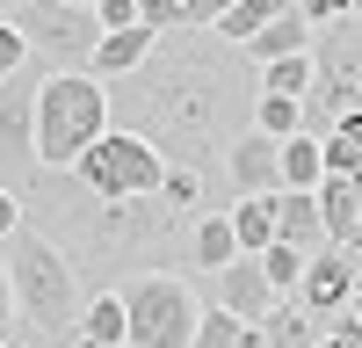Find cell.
Wrapping results in <instances>:
<instances>
[{
	"label": "cell",
	"mask_w": 362,
	"mask_h": 348,
	"mask_svg": "<svg viewBox=\"0 0 362 348\" xmlns=\"http://www.w3.org/2000/svg\"><path fill=\"white\" fill-rule=\"evenodd\" d=\"M210 276H218V312L239 319V327H261L268 305H283L276 290H268V276L254 269V254H232L225 269H210Z\"/></svg>",
	"instance_id": "obj_10"
},
{
	"label": "cell",
	"mask_w": 362,
	"mask_h": 348,
	"mask_svg": "<svg viewBox=\"0 0 362 348\" xmlns=\"http://www.w3.org/2000/svg\"><path fill=\"white\" fill-rule=\"evenodd\" d=\"M225 8H232V0H181V29H210Z\"/></svg>",
	"instance_id": "obj_26"
},
{
	"label": "cell",
	"mask_w": 362,
	"mask_h": 348,
	"mask_svg": "<svg viewBox=\"0 0 362 348\" xmlns=\"http://www.w3.org/2000/svg\"><path fill=\"white\" fill-rule=\"evenodd\" d=\"M15 334V298H8V276H0V341Z\"/></svg>",
	"instance_id": "obj_29"
},
{
	"label": "cell",
	"mask_w": 362,
	"mask_h": 348,
	"mask_svg": "<svg viewBox=\"0 0 362 348\" xmlns=\"http://www.w3.org/2000/svg\"><path fill=\"white\" fill-rule=\"evenodd\" d=\"M254 269L268 276V290H276V298H290V290H297V276H305V254H297V247H283V240H268V247L254 254Z\"/></svg>",
	"instance_id": "obj_23"
},
{
	"label": "cell",
	"mask_w": 362,
	"mask_h": 348,
	"mask_svg": "<svg viewBox=\"0 0 362 348\" xmlns=\"http://www.w3.org/2000/svg\"><path fill=\"white\" fill-rule=\"evenodd\" d=\"M15 66H29V51H22V37H15V29L0 22V80H8Z\"/></svg>",
	"instance_id": "obj_27"
},
{
	"label": "cell",
	"mask_w": 362,
	"mask_h": 348,
	"mask_svg": "<svg viewBox=\"0 0 362 348\" xmlns=\"http://www.w3.org/2000/svg\"><path fill=\"white\" fill-rule=\"evenodd\" d=\"M189 348H261V341H254V327H239V319H225L218 305H203V312H196Z\"/></svg>",
	"instance_id": "obj_22"
},
{
	"label": "cell",
	"mask_w": 362,
	"mask_h": 348,
	"mask_svg": "<svg viewBox=\"0 0 362 348\" xmlns=\"http://www.w3.org/2000/svg\"><path fill=\"white\" fill-rule=\"evenodd\" d=\"M37 80L44 66H15L0 80V189H29V174H37Z\"/></svg>",
	"instance_id": "obj_8"
},
{
	"label": "cell",
	"mask_w": 362,
	"mask_h": 348,
	"mask_svg": "<svg viewBox=\"0 0 362 348\" xmlns=\"http://www.w3.org/2000/svg\"><path fill=\"white\" fill-rule=\"evenodd\" d=\"M109 131V102H102V80L87 73H44L37 80V167H73L87 145Z\"/></svg>",
	"instance_id": "obj_4"
},
{
	"label": "cell",
	"mask_w": 362,
	"mask_h": 348,
	"mask_svg": "<svg viewBox=\"0 0 362 348\" xmlns=\"http://www.w3.org/2000/svg\"><path fill=\"white\" fill-rule=\"evenodd\" d=\"M87 15H95V29H102V37H109V29H138V8H131V0H95Z\"/></svg>",
	"instance_id": "obj_25"
},
{
	"label": "cell",
	"mask_w": 362,
	"mask_h": 348,
	"mask_svg": "<svg viewBox=\"0 0 362 348\" xmlns=\"http://www.w3.org/2000/svg\"><path fill=\"white\" fill-rule=\"evenodd\" d=\"M0 276H8L15 319H22L37 341L58 348V341L73 334V319H80V298H87V290H80V276L66 269V254H58L29 218L8 232V240H0Z\"/></svg>",
	"instance_id": "obj_2"
},
{
	"label": "cell",
	"mask_w": 362,
	"mask_h": 348,
	"mask_svg": "<svg viewBox=\"0 0 362 348\" xmlns=\"http://www.w3.org/2000/svg\"><path fill=\"white\" fill-rule=\"evenodd\" d=\"M362 109V29L355 15H334L312 29V51H305V95H297V131L326 138L341 116Z\"/></svg>",
	"instance_id": "obj_3"
},
{
	"label": "cell",
	"mask_w": 362,
	"mask_h": 348,
	"mask_svg": "<svg viewBox=\"0 0 362 348\" xmlns=\"http://www.w3.org/2000/svg\"><path fill=\"white\" fill-rule=\"evenodd\" d=\"M73 348H95V341H73Z\"/></svg>",
	"instance_id": "obj_32"
},
{
	"label": "cell",
	"mask_w": 362,
	"mask_h": 348,
	"mask_svg": "<svg viewBox=\"0 0 362 348\" xmlns=\"http://www.w3.org/2000/svg\"><path fill=\"white\" fill-rule=\"evenodd\" d=\"M8 8H15V0H8Z\"/></svg>",
	"instance_id": "obj_33"
},
{
	"label": "cell",
	"mask_w": 362,
	"mask_h": 348,
	"mask_svg": "<svg viewBox=\"0 0 362 348\" xmlns=\"http://www.w3.org/2000/svg\"><path fill=\"white\" fill-rule=\"evenodd\" d=\"M0 348H8V341H0Z\"/></svg>",
	"instance_id": "obj_34"
},
{
	"label": "cell",
	"mask_w": 362,
	"mask_h": 348,
	"mask_svg": "<svg viewBox=\"0 0 362 348\" xmlns=\"http://www.w3.org/2000/svg\"><path fill=\"white\" fill-rule=\"evenodd\" d=\"M15 225H22V196H15V189H0V240H8Z\"/></svg>",
	"instance_id": "obj_28"
},
{
	"label": "cell",
	"mask_w": 362,
	"mask_h": 348,
	"mask_svg": "<svg viewBox=\"0 0 362 348\" xmlns=\"http://www.w3.org/2000/svg\"><path fill=\"white\" fill-rule=\"evenodd\" d=\"M225 225H232V247L239 254H261L268 240H276V196H232Z\"/></svg>",
	"instance_id": "obj_17"
},
{
	"label": "cell",
	"mask_w": 362,
	"mask_h": 348,
	"mask_svg": "<svg viewBox=\"0 0 362 348\" xmlns=\"http://www.w3.org/2000/svg\"><path fill=\"white\" fill-rule=\"evenodd\" d=\"M319 174H348V182H362V116H341V124L319 138Z\"/></svg>",
	"instance_id": "obj_18"
},
{
	"label": "cell",
	"mask_w": 362,
	"mask_h": 348,
	"mask_svg": "<svg viewBox=\"0 0 362 348\" xmlns=\"http://www.w3.org/2000/svg\"><path fill=\"white\" fill-rule=\"evenodd\" d=\"M283 8H290V0H232V8H225L218 22H210V37H218V44H232V51H239V44L254 37V29H268V22H276Z\"/></svg>",
	"instance_id": "obj_19"
},
{
	"label": "cell",
	"mask_w": 362,
	"mask_h": 348,
	"mask_svg": "<svg viewBox=\"0 0 362 348\" xmlns=\"http://www.w3.org/2000/svg\"><path fill=\"white\" fill-rule=\"evenodd\" d=\"M131 8H138V29H153V37L181 29V0H131Z\"/></svg>",
	"instance_id": "obj_24"
},
{
	"label": "cell",
	"mask_w": 362,
	"mask_h": 348,
	"mask_svg": "<svg viewBox=\"0 0 362 348\" xmlns=\"http://www.w3.org/2000/svg\"><path fill=\"white\" fill-rule=\"evenodd\" d=\"M58 8H95V0H58Z\"/></svg>",
	"instance_id": "obj_30"
},
{
	"label": "cell",
	"mask_w": 362,
	"mask_h": 348,
	"mask_svg": "<svg viewBox=\"0 0 362 348\" xmlns=\"http://www.w3.org/2000/svg\"><path fill=\"white\" fill-rule=\"evenodd\" d=\"M225 182L232 196H276V138H261V131H239L225 145Z\"/></svg>",
	"instance_id": "obj_12"
},
{
	"label": "cell",
	"mask_w": 362,
	"mask_h": 348,
	"mask_svg": "<svg viewBox=\"0 0 362 348\" xmlns=\"http://www.w3.org/2000/svg\"><path fill=\"white\" fill-rule=\"evenodd\" d=\"M276 182H283V189H319V138L290 131V138L276 145Z\"/></svg>",
	"instance_id": "obj_21"
},
{
	"label": "cell",
	"mask_w": 362,
	"mask_h": 348,
	"mask_svg": "<svg viewBox=\"0 0 362 348\" xmlns=\"http://www.w3.org/2000/svg\"><path fill=\"white\" fill-rule=\"evenodd\" d=\"M109 131H131L160 153V167L196 174L203 189L225 182V145L247 131L254 66L210 29H167L131 73L102 80Z\"/></svg>",
	"instance_id": "obj_1"
},
{
	"label": "cell",
	"mask_w": 362,
	"mask_h": 348,
	"mask_svg": "<svg viewBox=\"0 0 362 348\" xmlns=\"http://www.w3.org/2000/svg\"><path fill=\"white\" fill-rule=\"evenodd\" d=\"M66 174H73V182L95 196V203H138V196H153V189L167 182L160 153H153L145 138H131V131H102Z\"/></svg>",
	"instance_id": "obj_6"
},
{
	"label": "cell",
	"mask_w": 362,
	"mask_h": 348,
	"mask_svg": "<svg viewBox=\"0 0 362 348\" xmlns=\"http://www.w3.org/2000/svg\"><path fill=\"white\" fill-rule=\"evenodd\" d=\"M116 305H124V348H189L196 334V290L167 276V269H145L116 283Z\"/></svg>",
	"instance_id": "obj_5"
},
{
	"label": "cell",
	"mask_w": 362,
	"mask_h": 348,
	"mask_svg": "<svg viewBox=\"0 0 362 348\" xmlns=\"http://www.w3.org/2000/svg\"><path fill=\"white\" fill-rule=\"evenodd\" d=\"M355 276H362V247H312L305 254V276H297V312L312 319H334L355 305Z\"/></svg>",
	"instance_id": "obj_9"
},
{
	"label": "cell",
	"mask_w": 362,
	"mask_h": 348,
	"mask_svg": "<svg viewBox=\"0 0 362 348\" xmlns=\"http://www.w3.org/2000/svg\"><path fill=\"white\" fill-rule=\"evenodd\" d=\"M0 22H8V0H0Z\"/></svg>",
	"instance_id": "obj_31"
},
{
	"label": "cell",
	"mask_w": 362,
	"mask_h": 348,
	"mask_svg": "<svg viewBox=\"0 0 362 348\" xmlns=\"http://www.w3.org/2000/svg\"><path fill=\"white\" fill-rule=\"evenodd\" d=\"M312 51V29L297 22V8H283L268 29H254L247 44H239V58H247V66H268V58H305Z\"/></svg>",
	"instance_id": "obj_13"
},
{
	"label": "cell",
	"mask_w": 362,
	"mask_h": 348,
	"mask_svg": "<svg viewBox=\"0 0 362 348\" xmlns=\"http://www.w3.org/2000/svg\"><path fill=\"white\" fill-rule=\"evenodd\" d=\"M153 51V29H109V37H95V51H87V80H116V73H131L138 58Z\"/></svg>",
	"instance_id": "obj_14"
},
{
	"label": "cell",
	"mask_w": 362,
	"mask_h": 348,
	"mask_svg": "<svg viewBox=\"0 0 362 348\" xmlns=\"http://www.w3.org/2000/svg\"><path fill=\"white\" fill-rule=\"evenodd\" d=\"M181 254H189V269H225V261L239 254V247H232L225 211H196V218H189V232H181Z\"/></svg>",
	"instance_id": "obj_15"
},
{
	"label": "cell",
	"mask_w": 362,
	"mask_h": 348,
	"mask_svg": "<svg viewBox=\"0 0 362 348\" xmlns=\"http://www.w3.org/2000/svg\"><path fill=\"white\" fill-rule=\"evenodd\" d=\"M312 211H319L326 247H362V182H348V174H319Z\"/></svg>",
	"instance_id": "obj_11"
},
{
	"label": "cell",
	"mask_w": 362,
	"mask_h": 348,
	"mask_svg": "<svg viewBox=\"0 0 362 348\" xmlns=\"http://www.w3.org/2000/svg\"><path fill=\"white\" fill-rule=\"evenodd\" d=\"M254 341H261V348H319V327L283 298V305H268V319L254 327Z\"/></svg>",
	"instance_id": "obj_20"
},
{
	"label": "cell",
	"mask_w": 362,
	"mask_h": 348,
	"mask_svg": "<svg viewBox=\"0 0 362 348\" xmlns=\"http://www.w3.org/2000/svg\"><path fill=\"white\" fill-rule=\"evenodd\" d=\"M276 240H283V247H297V254L326 247L319 211H312V189H276Z\"/></svg>",
	"instance_id": "obj_16"
},
{
	"label": "cell",
	"mask_w": 362,
	"mask_h": 348,
	"mask_svg": "<svg viewBox=\"0 0 362 348\" xmlns=\"http://www.w3.org/2000/svg\"><path fill=\"white\" fill-rule=\"evenodd\" d=\"M8 29L22 37L29 66H44V73H80L87 51H95V37H102L87 8H58V0H15Z\"/></svg>",
	"instance_id": "obj_7"
}]
</instances>
